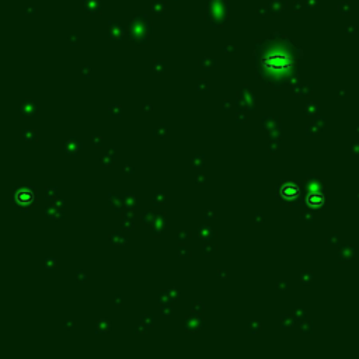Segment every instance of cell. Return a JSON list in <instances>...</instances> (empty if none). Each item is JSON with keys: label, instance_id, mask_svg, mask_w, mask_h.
Masks as SVG:
<instances>
[{"label": "cell", "instance_id": "obj_1", "mask_svg": "<svg viewBox=\"0 0 359 359\" xmlns=\"http://www.w3.org/2000/svg\"><path fill=\"white\" fill-rule=\"evenodd\" d=\"M282 192H284L285 197H295L296 194H297V190H296L295 187H292V185H288V187L284 188Z\"/></svg>", "mask_w": 359, "mask_h": 359}, {"label": "cell", "instance_id": "obj_2", "mask_svg": "<svg viewBox=\"0 0 359 359\" xmlns=\"http://www.w3.org/2000/svg\"><path fill=\"white\" fill-rule=\"evenodd\" d=\"M321 201H323V198L320 195H312V197H309V202L312 205H318V203H321Z\"/></svg>", "mask_w": 359, "mask_h": 359}]
</instances>
